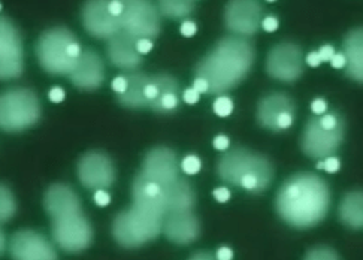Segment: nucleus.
<instances>
[{"instance_id": "1", "label": "nucleus", "mask_w": 363, "mask_h": 260, "mask_svg": "<svg viewBox=\"0 0 363 260\" xmlns=\"http://www.w3.org/2000/svg\"><path fill=\"white\" fill-rule=\"evenodd\" d=\"M277 213L296 229H308L323 222L330 207L329 186L322 176L299 172L289 176L277 193Z\"/></svg>"}, {"instance_id": "2", "label": "nucleus", "mask_w": 363, "mask_h": 260, "mask_svg": "<svg viewBox=\"0 0 363 260\" xmlns=\"http://www.w3.org/2000/svg\"><path fill=\"white\" fill-rule=\"evenodd\" d=\"M255 63V47L245 38L226 36L198 63L196 78L208 83L209 91L220 94L238 86Z\"/></svg>"}, {"instance_id": "3", "label": "nucleus", "mask_w": 363, "mask_h": 260, "mask_svg": "<svg viewBox=\"0 0 363 260\" xmlns=\"http://www.w3.org/2000/svg\"><path fill=\"white\" fill-rule=\"evenodd\" d=\"M217 171L223 181L238 186L250 193H260L267 190L274 180L271 160L241 147L223 154L218 160Z\"/></svg>"}, {"instance_id": "4", "label": "nucleus", "mask_w": 363, "mask_h": 260, "mask_svg": "<svg viewBox=\"0 0 363 260\" xmlns=\"http://www.w3.org/2000/svg\"><path fill=\"white\" fill-rule=\"evenodd\" d=\"M77 36L66 27H52L40 35L36 44L42 69L52 75H71L81 56Z\"/></svg>"}, {"instance_id": "5", "label": "nucleus", "mask_w": 363, "mask_h": 260, "mask_svg": "<svg viewBox=\"0 0 363 260\" xmlns=\"http://www.w3.org/2000/svg\"><path fill=\"white\" fill-rule=\"evenodd\" d=\"M40 118V103L29 89H11L0 94V129L21 132L36 125Z\"/></svg>"}, {"instance_id": "6", "label": "nucleus", "mask_w": 363, "mask_h": 260, "mask_svg": "<svg viewBox=\"0 0 363 260\" xmlns=\"http://www.w3.org/2000/svg\"><path fill=\"white\" fill-rule=\"evenodd\" d=\"M163 229V220L135 207L120 213L113 225L116 241L125 249H136L156 239Z\"/></svg>"}, {"instance_id": "7", "label": "nucleus", "mask_w": 363, "mask_h": 260, "mask_svg": "<svg viewBox=\"0 0 363 260\" xmlns=\"http://www.w3.org/2000/svg\"><path fill=\"white\" fill-rule=\"evenodd\" d=\"M121 30L135 39H152L160 32L159 8L145 0H129L124 2L120 17Z\"/></svg>"}, {"instance_id": "8", "label": "nucleus", "mask_w": 363, "mask_h": 260, "mask_svg": "<svg viewBox=\"0 0 363 260\" xmlns=\"http://www.w3.org/2000/svg\"><path fill=\"white\" fill-rule=\"evenodd\" d=\"M344 133V121L335 129H326L320 123V115H313L302 133L301 145L303 153L313 159H328L342 144Z\"/></svg>"}, {"instance_id": "9", "label": "nucleus", "mask_w": 363, "mask_h": 260, "mask_svg": "<svg viewBox=\"0 0 363 260\" xmlns=\"http://www.w3.org/2000/svg\"><path fill=\"white\" fill-rule=\"evenodd\" d=\"M52 238L67 253L86 250L93 241V229L82 213L52 220Z\"/></svg>"}, {"instance_id": "10", "label": "nucleus", "mask_w": 363, "mask_h": 260, "mask_svg": "<svg viewBox=\"0 0 363 260\" xmlns=\"http://www.w3.org/2000/svg\"><path fill=\"white\" fill-rule=\"evenodd\" d=\"M23 39L6 17H0V79L18 78L24 69Z\"/></svg>"}, {"instance_id": "11", "label": "nucleus", "mask_w": 363, "mask_h": 260, "mask_svg": "<svg viewBox=\"0 0 363 260\" xmlns=\"http://www.w3.org/2000/svg\"><path fill=\"white\" fill-rule=\"evenodd\" d=\"M267 72L283 83H295L303 72V54L298 44L280 43L271 48L267 59Z\"/></svg>"}, {"instance_id": "12", "label": "nucleus", "mask_w": 363, "mask_h": 260, "mask_svg": "<svg viewBox=\"0 0 363 260\" xmlns=\"http://www.w3.org/2000/svg\"><path fill=\"white\" fill-rule=\"evenodd\" d=\"M263 8L253 0H235L229 2L225 11V24L233 36L248 38L257 33Z\"/></svg>"}, {"instance_id": "13", "label": "nucleus", "mask_w": 363, "mask_h": 260, "mask_svg": "<svg viewBox=\"0 0 363 260\" xmlns=\"http://www.w3.org/2000/svg\"><path fill=\"white\" fill-rule=\"evenodd\" d=\"M78 178L84 187L105 190L116 181L114 163L104 153H87L78 163Z\"/></svg>"}, {"instance_id": "14", "label": "nucleus", "mask_w": 363, "mask_h": 260, "mask_svg": "<svg viewBox=\"0 0 363 260\" xmlns=\"http://www.w3.org/2000/svg\"><path fill=\"white\" fill-rule=\"evenodd\" d=\"M178 160L177 154L171 148L156 147L147 153L141 174L147 180L159 184L160 187H167L178 180Z\"/></svg>"}, {"instance_id": "15", "label": "nucleus", "mask_w": 363, "mask_h": 260, "mask_svg": "<svg viewBox=\"0 0 363 260\" xmlns=\"http://www.w3.org/2000/svg\"><path fill=\"white\" fill-rule=\"evenodd\" d=\"M13 260H59L51 242L35 230H20L11 239Z\"/></svg>"}, {"instance_id": "16", "label": "nucleus", "mask_w": 363, "mask_h": 260, "mask_svg": "<svg viewBox=\"0 0 363 260\" xmlns=\"http://www.w3.org/2000/svg\"><path fill=\"white\" fill-rule=\"evenodd\" d=\"M82 24L91 36L99 39H109L121 30L120 18L109 11V0H93L84 5Z\"/></svg>"}, {"instance_id": "17", "label": "nucleus", "mask_w": 363, "mask_h": 260, "mask_svg": "<svg viewBox=\"0 0 363 260\" xmlns=\"http://www.w3.org/2000/svg\"><path fill=\"white\" fill-rule=\"evenodd\" d=\"M132 196L135 208L164 220L167 208L163 187L147 180V178L139 172L133 180Z\"/></svg>"}, {"instance_id": "18", "label": "nucleus", "mask_w": 363, "mask_h": 260, "mask_svg": "<svg viewBox=\"0 0 363 260\" xmlns=\"http://www.w3.org/2000/svg\"><path fill=\"white\" fill-rule=\"evenodd\" d=\"M72 83L82 90L99 89L105 79L104 62L99 54L91 48L82 50L75 69L71 74Z\"/></svg>"}, {"instance_id": "19", "label": "nucleus", "mask_w": 363, "mask_h": 260, "mask_svg": "<svg viewBox=\"0 0 363 260\" xmlns=\"http://www.w3.org/2000/svg\"><path fill=\"white\" fill-rule=\"evenodd\" d=\"M163 232L166 238L175 244H190L198 239L201 225L191 211L169 213L163 220Z\"/></svg>"}, {"instance_id": "20", "label": "nucleus", "mask_w": 363, "mask_h": 260, "mask_svg": "<svg viewBox=\"0 0 363 260\" xmlns=\"http://www.w3.org/2000/svg\"><path fill=\"white\" fill-rule=\"evenodd\" d=\"M138 39L120 30L113 38L108 39V57L111 63L121 69L133 72L143 63V56L136 48Z\"/></svg>"}, {"instance_id": "21", "label": "nucleus", "mask_w": 363, "mask_h": 260, "mask_svg": "<svg viewBox=\"0 0 363 260\" xmlns=\"http://www.w3.org/2000/svg\"><path fill=\"white\" fill-rule=\"evenodd\" d=\"M44 205L47 213L52 217V220L82 213L77 191L66 184L51 186L45 193Z\"/></svg>"}, {"instance_id": "22", "label": "nucleus", "mask_w": 363, "mask_h": 260, "mask_svg": "<svg viewBox=\"0 0 363 260\" xmlns=\"http://www.w3.org/2000/svg\"><path fill=\"white\" fill-rule=\"evenodd\" d=\"M284 114H295V102L284 93H269L257 105L259 125L272 132H278V121Z\"/></svg>"}, {"instance_id": "23", "label": "nucleus", "mask_w": 363, "mask_h": 260, "mask_svg": "<svg viewBox=\"0 0 363 260\" xmlns=\"http://www.w3.org/2000/svg\"><path fill=\"white\" fill-rule=\"evenodd\" d=\"M347 77L363 83V27H357L347 33L342 44Z\"/></svg>"}, {"instance_id": "24", "label": "nucleus", "mask_w": 363, "mask_h": 260, "mask_svg": "<svg viewBox=\"0 0 363 260\" xmlns=\"http://www.w3.org/2000/svg\"><path fill=\"white\" fill-rule=\"evenodd\" d=\"M164 188V198H166V208L167 214L169 213H179V211H191L196 202L193 187L184 178H178L177 181L169 184Z\"/></svg>"}, {"instance_id": "25", "label": "nucleus", "mask_w": 363, "mask_h": 260, "mask_svg": "<svg viewBox=\"0 0 363 260\" xmlns=\"http://www.w3.org/2000/svg\"><path fill=\"white\" fill-rule=\"evenodd\" d=\"M124 77L128 81V89L118 96V102L128 108H148L145 87L148 86L151 77L136 71L125 74Z\"/></svg>"}, {"instance_id": "26", "label": "nucleus", "mask_w": 363, "mask_h": 260, "mask_svg": "<svg viewBox=\"0 0 363 260\" xmlns=\"http://www.w3.org/2000/svg\"><path fill=\"white\" fill-rule=\"evenodd\" d=\"M340 218L352 229L363 227V191H350L344 196L340 205Z\"/></svg>"}, {"instance_id": "27", "label": "nucleus", "mask_w": 363, "mask_h": 260, "mask_svg": "<svg viewBox=\"0 0 363 260\" xmlns=\"http://www.w3.org/2000/svg\"><path fill=\"white\" fill-rule=\"evenodd\" d=\"M194 9V2L190 0H162L159 2V12L169 18H186Z\"/></svg>"}, {"instance_id": "28", "label": "nucleus", "mask_w": 363, "mask_h": 260, "mask_svg": "<svg viewBox=\"0 0 363 260\" xmlns=\"http://www.w3.org/2000/svg\"><path fill=\"white\" fill-rule=\"evenodd\" d=\"M16 211L17 202L12 195V191L6 186L0 184V223L11 220V218L16 215Z\"/></svg>"}, {"instance_id": "29", "label": "nucleus", "mask_w": 363, "mask_h": 260, "mask_svg": "<svg viewBox=\"0 0 363 260\" xmlns=\"http://www.w3.org/2000/svg\"><path fill=\"white\" fill-rule=\"evenodd\" d=\"M303 260H340L338 254L335 253L332 249L328 247H318L311 250L308 254L305 256Z\"/></svg>"}, {"instance_id": "30", "label": "nucleus", "mask_w": 363, "mask_h": 260, "mask_svg": "<svg viewBox=\"0 0 363 260\" xmlns=\"http://www.w3.org/2000/svg\"><path fill=\"white\" fill-rule=\"evenodd\" d=\"M233 111V102L228 96H220V98L214 102V113L218 117H228Z\"/></svg>"}, {"instance_id": "31", "label": "nucleus", "mask_w": 363, "mask_h": 260, "mask_svg": "<svg viewBox=\"0 0 363 260\" xmlns=\"http://www.w3.org/2000/svg\"><path fill=\"white\" fill-rule=\"evenodd\" d=\"M202 168V162L196 156H187L184 160L181 162V169H183L187 175H194L198 174Z\"/></svg>"}, {"instance_id": "32", "label": "nucleus", "mask_w": 363, "mask_h": 260, "mask_svg": "<svg viewBox=\"0 0 363 260\" xmlns=\"http://www.w3.org/2000/svg\"><path fill=\"white\" fill-rule=\"evenodd\" d=\"M196 32H198V27H196V24H194L193 21L187 20L183 24H181V35H183V36L190 38V36L196 35Z\"/></svg>"}, {"instance_id": "33", "label": "nucleus", "mask_w": 363, "mask_h": 260, "mask_svg": "<svg viewBox=\"0 0 363 260\" xmlns=\"http://www.w3.org/2000/svg\"><path fill=\"white\" fill-rule=\"evenodd\" d=\"M262 27H263L264 32L274 33L278 29V20L275 17H264L262 20Z\"/></svg>"}, {"instance_id": "34", "label": "nucleus", "mask_w": 363, "mask_h": 260, "mask_svg": "<svg viewBox=\"0 0 363 260\" xmlns=\"http://www.w3.org/2000/svg\"><path fill=\"white\" fill-rule=\"evenodd\" d=\"M125 89H128V81H125V77L124 75H120L117 78H114L113 81V90L120 96L125 91Z\"/></svg>"}, {"instance_id": "35", "label": "nucleus", "mask_w": 363, "mask_h": 260, "mask_svg": "<svg viewBox=\"0 0 363 260\" xmlns=\"http://www.w3.org/2000/svg\"><path fill=\"white\" fill-rule=\"evenodd\" d=\"M328 109V103L323 99H314L311 103V111L314 115H323Z\"/></svg>"}, {"instance_id": "36", "label": "nucleus", "mask_w": 363, "mask_h": 260, "mask_svg": "<svg viewBox=\"0 0 363 260\" xmlns=\"http://www.w3.org/2000/svg\"><path fill=\"white\" fill-rule=\"evenodd\" d=\"M94 202L99 205V207H106V205H109V202H111V196L106 193L105 190H96Z\"/></svg>"}, {"instance_id": "37", "label": "nucleus", "mask_w": 363, "mask_h": 260, "mask_svg": "<svg viewBox=\"0 0 363 260\" xmlns=\"http://www.w3.org/2000/svg\"><path fill=\"white\" fill-rule=\"evenodd\" d=\"M214 198L217 202H221L225 203L230 199V190L226 188V187H218L214 190Z\"/></svg>"}, {"instance_id": "38", "label": "nucleus", "mask_w": 363, "mask_h": 260, "mask_svg": "<svg viewBox=\"0 0 363 260\" xmlns=\"http://www.w3.org/2000/svg\"><path fill=\"white\" fill-rule=\"evenodd\" d=\"M323 162H325V171L329 172V174L337 172L340 169V166H341V163H340V160L337 157H328Z\"/></svg>"}, {"instance_id": "39", "label": "nucleus", "mask_w": 363, "mask_h": 260, "mask_svg": "<svg viewBox=\"0 0 363 260\" xmlns=\"http://www.w3.org/2000/svg\"><path fill=\"white\" fill-rule=\"evenodd\" d=\"M317 52H318L320 60H322V62H330L332 57L335 56V50H333L332 45H323L322 48H320V51H317Z\"/></svg>"}, {"instance_id": "40", "label": "nucleus", "mask_w": 363, "mask_h": 260, "mask_svg": "<svg viewBox=\"0 0 363 260\" xmlns=\"http://www.w3.org/2000/svg\"><path fill=\"white\" fill-rule=\"evenodd\" d=\"M199 96H201V94H199L196 90H194V89H187V90L184 91V94H183V99H184L186 103L194 105V103H198Z\"/></svg>"}, {"instance_id": "41", "label": "nucleus", "mask_w": 363, "mask_h": 260, "mask_svg": "<svg viewBox=\"0 0 363 260\" xmlns=\"http://www.w3.org/2000/svg\"><path fill=\"white\" fill-rule=\"evenodd\" d=\"M48 98H50V101L54 102V103H60V102H63V99H65V91H63V89H60V87H54V89H51V91L48 93Z\"/></svg>"}, {"instance_id": "42", "label": "nucleus", "mask_w": 363, "mask_h": 260, "mask_svg": "<svg viewBox=\"0 0 363 260\" xmlns=\"http://www.w3.org/2000/svg\"><path fill=\"white\" fill-rule=\"evenodd\" d=\"M214 148L218 149V152H226L229 148V138L225 135H218L214 140Z\"/></svg>"}, {"instance_id": "43", "label": "nucleus", "mask_w": 363, "mask_h": 260, "mask_svg": "<svg viewBox=\"0 0 363 260\" xmlns=\"http://www.w3.org/2000/svg\"><path fill=\"white\" fill-rule=\"evenodd\" d=\"M124 9V2H118V0H109V11L113 13L114 17H121Z\"/></svg>"}, {"instance_id": "44", "label": "nucleus", "mask_w": 363, "mask_h": 260, "mask_svg": "<svg viewBox=\"0 0 363 260\" xmlns=\"http://www.w3.org/2000/svg\"><path fill=\"white\" fill-rule=\"evenodd\" d=\"M136 48H138V52L143 56V54H147V52H150L152 50V40H150V39H139L138 44H136Z\"/></svg>"}, {"instance_id": "45", "label": "nucleus", "mask_w": 363, "mask_h": 260, "mask_svg": "<svg viewBox=\"0 0 363 260\" xmlns=\"http://www.w3.org/2000/svg\"><path fill=\"white\" fill-rule=\"evenodd\" d=\"M330 64H332L333 69H342V67H345L347 62H345L344 54H342V52L335 54V56H333L332 60H330Z\"/></svg>"}, {"instance_id": "46", "label": "nucleus", "mask_w": 363, "mask_h": 260, "mask_svg": "<svg viewBox=\"0 0 363 260\" xmlns=\"http://www.w3.org/2000/svg\"><path fill=\"white\" fill-rule=\"evenodd\" d=\"M193 89L196 90L199 94H201V93H208V91H209L208 83H206L205 79H202V78H196V79H194V83H193Z\"/></svg>"}, {"instance_id": "47", "label": "nucleus", "mask_w": 363, "mask_h": 260, "mask_svg": "<svg viewBox=\"0 0 363 260\" xmlns=\"http://www.w3.org/2000/svg\"><path fill=\"white\" fill-rule=\"evenodd\" d=\"M320 63H322V60H320V56L317 51H313L310 52L308 56H306V64L311 66V67H318Z\"/></svg>"}, {"instance_id": "48", "label": "nucleus", "mask_w": 363, "mask_h": 260, "mask_svg": "<svg viewBox=\"0 0 363 260\" xmlns=\"http://www.w3.org/2000/svg\"><path fill=\"white\" fill-rule=\"evenodd\" d=\"M233 257V251L229 247H221L217 251V260H230Z\"/></svg>"}, {"instance_id": "49", "label": "nucleus", "mask_w": 363, "mask_h": 260, "mask_svg": "<svg viewBox=\"0 0 363 260\" xmlns=\"http://www.w3.org/2000/svg\"><path fill=\"white\" fill-rule=\"evenodd\" d=\"M190 260H214V257L209 253H198L194 254Z\"/></svg>"}, {"instance_id": "50", "label": "nucleus", "mask_w": 363, "mask_h": 260, "mask_svg": "<svg viewBox=\"0 0 363 260\" xmlns=\"http://www.w3.org/2000/svg\"><path fill=\"white\" fill-rule=\"evenodd\" d=\"M6 249V237L4 234V230L0 229V254H2Z\"/></svg>"}, {"instance_id": "51", "label": "nucleus", "mask_w": 363, "mask_h": 260, "mask_svg": "<svg viewBox=\"0 0 363 260\" xmlns=\"http://www.w3.org/2000/svg\"><path fill=\"white\" fill-rule=\"evenodd\" d=\"M317 169H325V162L323 160L317 163Z\"/></svg>"}, {"instance_id": "52", "label": "nucleus", "mask_w": 363, "mask_h": 260, "mask_svg": "<svg viewBox=\"0 0 363 260\" xmlns=\"http://www.w3.org/2000/svg\"><path fill=\"white\" fill-rule=\"evenodd\" d=\"M0 9H2V5H0Z\"/></svg>"}]
</instances>
